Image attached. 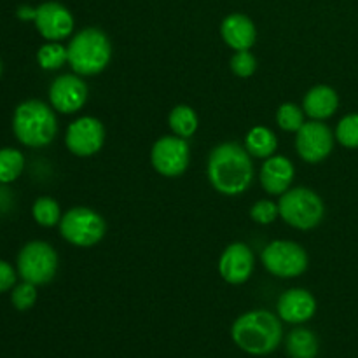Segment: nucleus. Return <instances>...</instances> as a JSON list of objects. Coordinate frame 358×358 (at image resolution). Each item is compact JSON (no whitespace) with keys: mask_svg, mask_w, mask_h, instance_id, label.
<instances>
[{"mask_svg":"<svg viewBox=\"0 0 358 358\" xmlns=\"http://www.w3.org/2000/svg\"><path fill=\"white\" fill-rule=\"evenodd\" d=\"M294 177H296V168H294L292 161L280 154L264 159L261 171H259L262 189L269 196H282L283 192L289 191L292 187Z\"/></svg>","mask_w":358,"mask_h":358,"instance_id":"dca6fc26","label":"nucleus"},{"mask_svg":"<svg viewBox=\"0 0 358 358\" xmlns=\"http://www.w3.org/2000/svg\"><path fill=\"white\" fill-rule=\"evenodd\" d=\"M336 142L346 149H358V112L345 115L336 126Z\"/></svg>","mask_w":358,"mask_h":358,"instance_id":"a878e982","label":"nucleus"},{"mask_svg":"<svg viewBox=\"0 0 358 358\" xmlns=\"http://www.w3.org/2000/svg\"><path fill=\"white\" fill-rule=\"evenodd\" d=\"M58 254L48 241H28L16 259L17 275L23 282L48 285L58 273Z\"/></svg>","mask_w":358,"mask_h":358,"instance_id":"0eeeda50","label":"nucleus"},{"mask_svg":"<svg viewBox=\"0 0 358 358\" xmlns=\"http://www.w3.org/2000/svg\"><path fill=\"white\" fill-rule=\"evenodd\" d=\"M152 168L166 178H177L185 173L191 163V147L185 138L177 135L161 136L150 149Z\"/></svg>","mask_w":358,"mask_h":358,"instance_id":"1a4fd4ad","label":"nucleus"},{"mask_svg":"<svg viewBox=\"0 0 358 358\" xmlns=\"http://www.w3.org/2000/svg\"><path fill=\"white\" fill-rule=\"evenodd\" d=\"M65 145L77 157H91L105 145V126L93 115H83L70 122L65 133Z\"/></svg>","mask_w":358,"mask_h":358,"instance_id":"9d476101","label":"nucleus"},{"mask_svg":"<svg viewBox=\"0 0 358 358\" xmlns=\"http://www.w3.org/2000/svg\"><path fill=\"white\" fill-rule=\"evenodd\" d=\"M206 175L212 187L222 196H241L254 182L252 156L236 142L219 143L210 152Z\"/></svg>","mask_w":358,"mask_h":358,"instance_id":"f257e3e1","label":"nucleus"},{"mask_svg":"<svg viewBox=\"0 0 358 358\" xmlns=\"http://www.w3.org/2000/svg\"><path fill=\"white\" fill-rule=\"evenodd\" d=\"M37 285H34V283H16L10 290V303L17 311H27L34 308L35 303H37Z\"/></svg>","mask_w":358,"mask_h":358,"instance_id":"bb28decb","label":"nucleus"},{"mask_svg":"<svg viewBox=\"0 0 358 358\" xmlns=\"http://www.w3.org/2000/svg\"><path fill=\"white\" fill-rule=\"evenodd\" d=\"M306 122V114H304L303 107L292 103V101H287L282 103L276 110V124L287 133H297L303 124Z\"/></svg>","mask_w":358,"mask_h":358,"instance_id":"393cba45","label":"nucleus"},{"mask_svg":"<svg viewBox=\"0 0 358 358\" xmlns=\"http://www.w3.org/2000/svg\"><path fill=\"white\" fill-rule=\"evenodd\" d=\"M261 261L266 271L276 278L290 280L303 275L310 266V257L303 245L292 240H275L264 247Z\"/></svg>","mask_w":358,"mask_h":358,"instance_id":"6e6552de","label":"nucleus"},{"mask_svg":"<svg viewBox=\"0 0 358 358\" xmlns=\"http://www.w3.org/2000/svg\"><path fill=\"white\" fill-rule=\"evenodd\" d=\"M245 149L252 157L268 159L275 156L278 149V136L266 126H254L245 136Z\"/></svg>","mask_w":358,"mask_h":358,"instance_id":"6ab92c4d","label":"nucleus"},{"mask_svg":"<svg viewBox=\"0 0 358 358\" xmlns=\"http://www.w3.org/2000/svg\"><path fill=\"white\" fill-rule=\"evenodd\" d=\"M69 65L80 77H93L103 72L112 59L108 35L96 27H86L72 35L69 45Z\"/></svg>","mask_w":358,"mask_h":358,"instance_id":"20e7f679","label":"nucleus"},{"mask_svg":"<svg viewBox=\"0 0 358 358\" xmlns=\"http://www.w3.org/2000/svg\"><path fill=\"white\" fill-rule=\"evenodd\" d=\"M17 276H20L17 275V269H14L9 262L0 259V294L13 290V287L16 285Z\"/></svg>","mask_w":358,"mask_h":358,"instance_id":"c756f323","label":"nucleus"},{"mask_svg":"<svg viewBox=\"0 0 358 358\" xmlns=\"http://www.w3.org/2000/svg\"><path fill=\"white\" fill-rule=\"evenodd\" d=\"M317 313V299L306 289H289L278 297L276 315L280 320L290 325L310 322Z\"/></svg>","mask_w":358,"mask_h":358,"instance_id":"2eb2a0df","label":"nucleus"},{"mask_svg":"<svg viewBox=\"0 0 358 358\" xmlns=\"http://www.w3.org/2000/svg\"><path fill=\"white\" fill-rule=\"evenodd\" d=\"M250 217L254 222L261 224V226H269L280 217L278 203L271 201V199H259L252 205Z\"/></svg>","mask_w":358,"mask_h":358,"instance_id":"c85d7f7f","label":"nucleus"},{"mask_svg":"<svg viewBox=\"0 0 358 358\" xmlns=\"http://www.w3.org/2000/svg\"><path fill=\"white\" fill-rule=\"evenodd\" d=\"M34 23L38 34L51 42H62L69 38L76 27V20L69 7L55 0H49L37 7Z\"/></svg>","mask_w":358,"mask_h":358,"instance_id":"ddd939ff","label":"nucleus"},{"mask_svg":"<svg viewBox=\"0 0 358 358\" xmlns=\"http://www.w3.org/2000/svg\"><path fill=\"white\" fill-rule=\"evenodd\" d=\"M31 215H34V220L38 226L55 227L59 224L63 213L62 208H59V203L55 198L41 196V198L35 199L34 206H31Z\"/></svg>","mask_w":358,"mask_h":358,"instance_id":"b1692460","label":"nucleus"},{"mask_svg":"<svg viewBox=\"0 0 358 358\" xmlns=\"http://www.w3.org/2000/svg\"><path fill=\"white\" fill-rule=\"evenodd\" d=\"M231 339L248 355H271L283 339L282 320L268 310L247 311L231 325Z\"/></svg>","mask_w":358,"mask_h":358,"instance_id":"f03ea898","label":"nucleus"},{"mask_svg":"<svg viewBox=\"0 0 358 358\" xmlns=\"http://www.w3.org/2000/svg\"><path fill=\"white\" fill-rule=\"evenodd\" d=\"M0 76H2V59H0Z\"/></svg>","mask_w":358,"mask_h":358,"instance_id":"2f4dec72","label":"nucleus"},{"mask_svg":"<svg viewBox=\"0 0 358 358\" xmlns=\"http://www.w3.org/2000/svg\"><path fill=\"white\" fill-rule=\"evenodd\" d=\"M285 350L290 358H317L320 343L313 331L306 327H297L287 334Z\"/></svg>","mask_w":358,"mask_h":358,"instance_id":"aec40b11","label":"nucleus"},{"mask_svg":"<svg viewBox=\"0 0 358 358\" xmlns=\"http://www.w3.org/2000/svg\"><path fill=\"white\" fill-rule=\"evenodd\" d=\"M219 275L229 285H243L252 278L255 268V257L252 248L243 241L227 245L219 259Z\"/></svg>","mask_w":358,"mask_h":358,"instance_id":"4468645a","label":"nucleus"},{"mask_svg":"<svg viewBox=\"0 0 358 358\" xmlns=\"http://www.w3.org/2000/svg\"><path fill=\"white\" fill-rule=\"evenodd\" d=\"M336 136L324 121H308L296 133V150L304 163L317 164L334 150Z\"/></svg>","mask_w":358,"mask_h":358,"instance_id":"9b49d317","label":"nucleus"},{"mask_svg":"<svg viewBox=\"0 0 358 358\" xmlns=\"http://www.w3.org/2000/svg\"><path fill=\"white\" fill-rule=\"evenodd\" d=\"M168 126H170L173 135L189 140L191 136H194L196 131H198V114H196V110L191 105H175V107L171 108L170 115H168Z\"/></svg>","mask_w":358,"mask_h":358,"instance_id":"412c9836","label":"nucleus"},{"mask_svg":"<svg viewBox=\"0 0 358 358\" xmlns=\"http://www.w3.org/2000/svg\"><path fill=\"white\" fill-rule=\"evenodd\" d=\"M49 105L59 114H76L86 105L90 87L77 73L58 76L49 86Z\"/></svg>","mask_w":358,"mask_h":358,"instance_id":"f8f14e48","label":"nucleus"},{"mask_svg":"<svg viewBox=\"0 0 358 358\" xmlns=\"http://www.w3.org/2000/svg\"><path fill=\"white\" fill-rule=\"evenodd\" d=\"M37 63L42 70H48V72L59 70L69 63L66 45H63L62 42L45 41V44H42L37 51Z\"/></svg>","mask_w":358,"mask_h":358,"instance_id":"5701e85b","label":"nucleus"},{"mask_svg":"<svg viewBox=\"0 0 358 358\" xmlns=\"http://www.w3.org/2000/svg\"><path fill=\"white\" fill-rule=\"evenodd\" d=\"M59 234L66 243L90 248L100 243L107 234V222L90 206H72L59 220Z\"/></svg>","mask_w":358,"mask_h":358,"instance_id":"423d86ee","label":"nucleus"},{"mask_svg":"<svg viewBox=\"0 0 358 358\" xmlns=\"http://www.w3.org/2000/svg\"><path fill=\"white\" fill-rule=\"evenodd\" d=\"M301 107L311 121H325L338 112L339 94L327 84H317L304 94Z\"/></svg>","mask_w":358,"mask_h":358,"instance_id":"a211bd4d","label":"nucleus"},{"mask_svg":"<svg viewBox=\"0 0 358 358\" xmlns=\"http://www.w3.org/2000/svg\"><path fill=\"white\" fill-rule=\"evenodd\" d=\"M220 35L233 51H245L254 48L257 41V28L247 14L231 13L220 23Z\"/></svg>","mask_w":358,"mask_h":358,"instance_id":"f3484780","label":"nucleus"},{"mask_svg":"<svg viewBox=\"0 0 358 358\" xmlns=\"http://www.w3.org/2000/svg\"><path fill=\"white\" fill-rule=\"evenodd\" d=\"M35 13H37V7H30V6H21L17 9V17L23 21H34L35 20Z\"/></svg>","mask_w":358,"mask_h":358,"instance_id":"7c9ffc66","label":"nucleus"},{"mask_svg":"<svg viewBox=\"0 0 358 358\" xmlns=\"http://www.w3.org/2000/svg\"><path fill=\"white\" fill-rule=\"evenodd\" d=\"M24 170V156L14 147L0 149V185L17 180Z\"/></svg>","mask_w":358,"mask_h":358,"instance_id":"4be33fe9","label":"nucleus"},{"mask_svg":"<svg viewBox=\"0 0 358 358\" xmlns=\"http://www.w3.org/2000/svg\"><path fill=\"white\" fill-rule=\"evenodd\" d=\"M280 217L294 229L310 231L320 226L325 215L324 199L310 187H290L280 196Z\"/></svg>","mask_w":358,"mask_h":358,"instance_id":"39448f33","label":"nucleus"},{"mask_svg":"<svg viewBox=\"0 0 358 358\" xmlns=\"http://www.w3.org/2000/svg\"><path fill=\"white\" fill-rule=\"evenodd\" d=\"M229 69L236 77L247 79V77L254 76L255 70H257V58L254 56V52H250V49L234 51V55L231 56Z\"/></svg>","mask_w":358,"mask_h":358,"instance_id":"cd10ccee","label":"nucleus"},{"mask_svg":"<svg viewBox=\"0 0 358 358\" xmlns=\"http://www.w3.org/2000/svg\"><path fill=\"white\" fill-rule=\"evenodd\" d=\"M55 108L42 100H24L13 115V131L17 142L30 149L48 147L58 135Z\"/></svg>","mask_w":358,"mask_h":358,"instance_id":"7ed1b4c3","label":"nucleus"}]
</instances>
